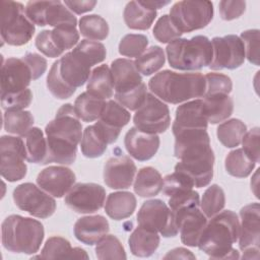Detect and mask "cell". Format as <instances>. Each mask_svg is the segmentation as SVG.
<instances>
[{
	"instance_id": "obj_1",
	"label": "cell",
	"mask_w": 260,
	"mask_h": 260,
	"mask_svg": "<svg viewBox=\"0 0 260 260\" xmlns=\"http://www.w3.org/2000/svg\"><path fill=\"white\" fill-rule=\"evenodd\" d=\"M174 155L180 161L175 171L189 176L196 188L209 185L213 177L214 153L206 130H192L175 137Z\"/></svg>"
},
{
	"instance_id": "obj_2",
	"label": "cell",
	"mask_w": 260,
	"mask_h": 260,
	"mask_svg": "<svg viewBox=\"0 0 260 260\" xmlns=\"http://www.w3.org/2000/svg\"><path fill=\"white\" fill-rule=\"evenodd\" d=\"M82 125L74 107L65 104L45 128L47 156L43 165L57 162L70 166L76 159L77 146L82 138Z\"/></svg>"
},
{
	"instance_id": "obj_3",
	"label": "cell",
	"mask_w": 260,
	"mask_h": 260,
	"mask_svg": "<svg viewBox=\"0 0 260 260\" xmlns=\"http://www.w3.org/2000/svg\"><path fill=\"white\" fill-rule=\"evenodd\" d=\"M240 220L232 210H224L206 223L197 247L210 259H238V250L233 245L239 239Z\"/></svg>"
},
{
	"instance_id": "obj_4",
	"label": "cell",
	"mask_w": 260,
	"mask_h": 260,
	"mask_svg": "<svg viewBox=\"0 0 260 260\" xmlns=\"http://www.w3.org/2000/svg\"><path fill=\"white\" fill-rule=\"evenodd\" d=\"M148 87L152 94L169 104L178 105L190 100L203 98L205 77L202 73H178L164 70L150 78Z\"/></svg>"
},
{
	"instance_id": "obj_5",
	"label": "cell",
	"mask_w": 260,
	"mask_h": 260,
	"mask_svg": "<svg viewBox=\"0 0 260 260\" xmlns=\"http://www.w3.org/2000/svg\"><path fill=\"white\" fill-rule=\"evenodd\" d=\"M1 234L2 245L6 250L30 255L39 251L45 237V230L37 219L12 214L3 220Z\"/></svg>"
},
{
	"instance_id": "obj_6",
	"label": "cell",
	"mask_w": 260,
	"mask_h": 260,
	"mask_svg": "<svg viewBox=\"0 0 260 260\" xmlns=\"http://www.w3.org/2000/svg\"><path fill=\"white\" fill-rule=\"evenodd\" d=\"M168 62L172 68L183 71L200 70L209 66L212 60L211 41L205 36H195L189 40L177 39L166 48Z\"/></svg>"
},
{
	"instance_id": "obj_7",
	"label": "cell",
	"mask_w": 260,
	"mask_h": 260,
	"mask_svg": "<svg viewBox=\"0 0 260 260\" xmlns=\"http://www.w3.org/2000/svg\"><path fill=\"white\" fill-rule=\"evenodd\" d=\"M35 24L27 18L22 3L14 1L1 2V40L2 44L22 46L27 44L34 34Z\"/></svg>"
},
{
	"instance_id": "obj_8",
	"label": "cell",
	"mask_w": 260,
	"mask_h": 260,
	"mask_svg": "<svg viewBox=\"0 0 260 260\" xmlns=\"http://www.w3.org/2000/svg\"><path fill=\"white\" fill-rule=\"evenodd\" d=\"M213 4L210 1H179L170 10V18L182 32L205 27L213 18Z\"/></svg>"
},
{
	"instance_id": "obj_9",
	"label": "cell",
	"mask_w": 260,
	"mask_h": 260,
	"mask_svg": "<svg viewBox=\"0 0 260 260\" xmlns=\"http://www.w3.org/2000/svg\"><path fill=\"white\" fill-rule=\"evenodd\" d=\"M139 226L159 233L165 238L176 237L179 233L174 213L160 199L146 200L137 213Z\"/></svg>"
},
{
	"instance_id": "obj_10",
	"label": "cell",
	"mask_w": 260,
	"mask_h": 260,
	"mask_svg": "<svg viewBox=\"0 0 260 260\" xmlns=\"http://www.w3.org/2000/svg\"><path fill=\"white\" fill-rule=\"evenodd\" d=\"M27 18L39 26H75L77 19L61 1H29L25 6Z\"/></svg>"
},
{
	"instance_id": "obj_11",
	"label": "cell",
	"mask_w": 260,
	"mask_h": 260,
	"mask_svg": "<svg viewBox=\"0 0 260 260\" xmlns=\"http://www.w3.org/2000/svg\"><path fill=\"white\" fill-rule=\"evenodd\" d=\"M0 173L8 182L23 179L27 172L25 142L17 136L3 135L0 139Z\"/></svg>"
},
{
	"instance_id": "obj_12",
	"label": "cell",
	"mask_w": 260,
	"mask_h": 260,
	"mask_svg": "<svg viewBox=\"0 0 260 260\" xmlns=\"http://www.w3.org/2000/svg\"><path fill=\"white\" fill-rule=\"evenodd\" d=\"M13 201L22 211L38 218H48L56 210L55 199L32 183H22L13 190Z\"/></svg>"
},
{
	"instance_id": "obj_13",
	"label": "cell",
	"mask_w": 260,
	"mask_h": 260,
	"mask_svg": "<svg viewBox=\"0 0 260 260\" xmlns=\"http://www.w3.org/2000/svg\"><path fill=\"white\" fill-rule=\"evenodd\" d=\"M133 123L143 132L164 133L171 125L169 107L154 94L147 92L145 101L135 112Z\"/></svg>"
},
{
	"instance_id": "obj_14",
	"label": "cell",
	"mask_w": 260,
	"mask_h": 260,
	"mask_svg": "<svg viewBox=\"0 0 260 260\" xmlns=\"http://www.w3.org/2000/svg\"><path fill=\"white\" fill-rule=\"evenodd\" d=\"M239 248L243 259H258L260 244V206L258 202L250 203L240 210Z\"/></svg>"
},
{
	"instance_id": "obj_15",
	"label": "cell",
	"mask_w": 260,
	"mask_h": 260,
	"mask_svg": "<svg viewBox=\"0 0 260 260\" xmlns=\"http://www.w3.org/2000/svg\"><path fill=\"white\" fill-rule=\"evenodd\" d=\"M211 45L213 54L208 66L210 69L234 70L244 64L245 48L240 37L236 35L215 37L211 40Z\"/></svg>"
},
{
	"instance_id": "obj_16",
	"label": "cell",
	"mask_w": 260,
	"mask_h": 260,
	"mask_svg": "<svg viewBox=\"0 0 260 260\" xmlns=\"http://www.w3.org/2000/svg\"><path fill=\"white\" fill-rule=\"evenodd\" d=\"M106 190L95 183H77L66 194L65 204L76 213H93L105 203Z\"/></svg>"
},
{
	"instance_id": "obj_17",
	"label": "cell",
	"mask_w": 260,
	"mask_h": 260,
	"mask_svg": "<svg viewBox=\"0 0 260 260\" xmlns=\"http://www.w3.org/2000/svg\"><path fill=\"white\" fill-rule=\"evenodd\" d=\"M31 80H34L31 70L22 57L2 60L1 95L23 91L28 88Z\"/></svg>"
},
{
	"instance_id": "obj_18",
	"label": "cell",
	"mask_w": 260,
	"mask_h": 260,
	"mask_svg": "<svg viewBox=\"0 0 260 260\" xmlns=\"http://www.w3.org/2000/svg\"><path fill=\"white\" fill-rule=\"evenodd\" d=\"M173 213L182 243L189 247H197L200 235L207 223V217L199 206L182 208Z\"/></svg>"
},
{
	"instance_id": "obj_19",
	"label": "cell",
	"mask_w": 260,
	"mask_h": 260,
	"mask_svg": "<svg viewBox=\"0 0 260 260\" xmlns=\"http://www.w3.org/2000/svg\"><path fill=\"white\" fill-rule=\"evenodd\" d=\"M75 180V174L69 168L50 166L39 173L37 184L51 196L61 198L74 186Z\"/></svg>"
},
{
	"instance_id": "obj_20",
	"label": "cell",
	"mask_w": 260,
	"mask_h": 260,
	"mask_svg": "<svg viewBox=\"0 0 260 260\" xmlns=\"http://www.w3.org/2000/svg\"><path fill=\"white\" fill-rule=\"evenodd\" d=\"M136 166L126 155L120 154L110 157L104 168V181L111 189H127L134 180Z\"/></svg>"
},
{
	"instance_id": "obj_21",
	"label": "cell",
	"mask_w": 260,
	"mask_h": 260,
	"mask_svg": "<svg viewBox=\"0 0 260 260\" xmlns=\"http://www.w3.org/2000/svg\"><path fill=\"white\" fill-rule=\"evenodd\" d=\"M131 115L129 111L118 102L110 100L95 125L102 130L109 144L117 141L121 129L130 122Z\"/></svg>"
},
{
	"instance_id": "obj_22",
	"label": "cell",
	"mask_w": 260,
	"mask_h": 260,
	"mask_svg": "<svg viewBox=\"0 0 260 260\" xmlns=\"http://www.w3.org/2000/svg\"><path fill=\"white\" fill-rule=\"evenodd\" d=\"M110 69L114 80L115 96L134 91L144 83L134 61L130 59H116L111 63Z\"/></svg>"
},
{
	"instance_id": "obj_23",
	"label": "cell",
	"mask_w": 260,
	"mask_h": 260,
	"mask_svg": "<svg viewBox=\"0 0 260 260\" xmlns=\"http://www.w3.org/2000/svg\"><path fill=\"white\" fill-rule=\"evenodd\" d=\"M208 121L204 111L203 100L188 101L176 110L175 120L172 125L173 134L188 129H207Z\"/></svg>"
},
{
	"instance_id": "obj_24",
	"label": "cell",
	"mask_w": 260,
	"mask_h": 260,
	"mask_svg": "<svg viewBox=\"0 0 260 260\" xmlns=\"http://www.w3.org/2000/svg\"><path fill=\"white\" fill-rule=\"evenodd\" d=\"M59 62L60 74L69 86L76 89L87 82L92 65L79 53L72 50L62 56Z\"/></svg>"
},
{
	"instance_id": "obj_25",
	"label": "cell",
	"mask_w": 260,
	"mask_h": 260,
	"mask_svg": "<svg viewBox=\"0 0 260 260\" xmlns=\"http://www.w3.org/2000/svg\"><path fill=\"white\" fill-rule=\"evenodd\" d=\"M159 137L157 134L143 132L136 127L130 128L124 138L126 150L133 158L145 161L154 156L159 147Z\"/></svg>"
},
{
	"instance_id": "obj_26",
	"label": "cell",
	"mask_w": 260,
	"mask_h": 260,
	"mask_svg": "<svg viewBox=\"0 0 260 260\" xmlns=\"http://www.w3.org/2000/svg\"><path fill=\"white\" fill-rule=\"evenodd\" d=\"M110 231L109 221L105 216L95 214L80 217L76 220L73 232L75 238L88 246L96 244Z\"/></svg>"
},
{
	"instance_id": "obj_27",
	"label": "cell",
	"mask_w": 260,
	"mask_h": 260,
	"mask_svg": "<svg viewBox=\"0 0 260 260\" xmlns=\"http://www.w3.org/2000/svg\"><path fill=\"white\" fill-rule=\"evenodd\" d=\"M136 203V197L133 193L127 191L114 192L107 197L105 211L112 219H125L134 213Z\"/></svg>"
},
{
	"instance_id": "obj_28",
	"label": "cell",
	"mask_w": 260,
	"mask_h": 260,
	"mask_svg": "<svg viewBox=\"0 0 260 260\" xmlns=\"http://www.w3.org/2000/svg\"><path fill=\"white\" fill-rule=\"evenodd\" d=\"M158 233L137 226L129 237L128 244L131 253L137 257L151 256L159 246Z\"/></svg>"
},
{
	"instance_id": "obj_29",
	"label": "cell",
	"mask_w": 260,
	"mask_h": 260,
	"mask_svg": "<svg viewBox=\"0 0 260 260\" xmlns=\"http://www.w3.org/2000/svg\"><path fill=\"white\" fill-rule=\"evenodd\" d=\"M204 111L208 123L218 124L225 121L234 111V102L229 94H210L203 96Z\"/></svg>"
},
{
	"instance_id": "obj_30",
	"label": "cell",
	"mask_w": 260,
	"mask_h": 260,
	"mask_svg": "<svg viewBox=\"0 0 260 260\" xmlns=\"http://www.w3.org/2000/svg\"><path fill=\"white\" fill-rule=\"evenodd\" d=\"M156 10L149 9L139 1H130L126 4L123 17L126 25L131 29L146 30L150 28L156 18Z\"/></svg>"
},
{
	"instance_id": "obj_31",
	"label": "cell",
	"mask_w": 260,
	"mask_h": 260,
	"mask_svg": "<svg viewBox=\"0 0 260 260\" xmlns=\"http://www.w3.org/2000/svg\"><path fill=\"white\" fill-rule=\"evenodd\" d=\"M164 179L159 172L152 167L141 168L134 181V192L142 197L149 198L157 195L162 190Z\"/></svg>"
},
{
	"instance_id": "obj_32",
	"label": "cell",
	"mask_w": 260,
	"mask_h": 260,
	"mask_svg": "<svg viewBox=\"0 0 260 260\" xmlns=\"http://www.w3.org/2000/svg\"><path fill=\"white\" fill-rule=\"evenodd\" d=\"M86 91L90 94L107 100L114 94V80L111 69L108 65L104 64L95 67L87 80Z\"/></svg>"
},
{
	"instance_id": "obj_33",
	"label": "cell",
	"mask_w": 260,
	"mask_h": 260,
	"mask_svg": "<svg viewBox=\"0 0 260 260\" xmlns=\"http://www.w3.org/2000/svg\"><path fill=\"white\" fill-rule=\"evenodd\" d=\"M108 144L104 133L95 124L89 125L83 130L80 149L85 157L96 158L102 156L107 150Z\"/></svg>"
},
{
	"instance_id": "obj_34",
	"label": "cell",
	"mask_w": 260,
	"mask_h": 260,
	"mask_svg": "<svg viewBox=\"0 0 260 260\" xmlns=\"http://www.w3.org/2000/svg\"><path fill=\"white\" fill-rule=\"evenodd\" d=\"M107 102L85 91L80 93L74 102V111L83 122H93L100 119Z\"/></svg>"
},
{
	"instance_id": "obj_35",
	"label": "cell",
	"mask_w": 260,
	"mask_h": 260,
	"mask_svg": "<svg viewBox=\"0 0 260 260\" xmlns=\"http://www.w3.org/2000/svg\"><path fill=\"white\" fill-rule=\"evenodd\" d=\"M34 116L29 111L7 110L3 115L4 130L10 134L24 137L32 128Z\"/></svg>"
},
{
	"instance_id": "obj_36",
	"label": "cell",
	"mask_w": 260,
	"mask_h": 260,
	"mask_svg": "<svg viewBox=\"0 0 260 260\" xmlns=\"http://www.w3.org/2000/svg\"><path fill=\"white\" fill-rule=\"evenodd\" d=\"M247 132L246 124L240 119H230L223 121L216 129L218 141L228 148H234L241 144L242 139Z\"/></svg>"
},
{
	"instance_id": "obj_37",
	"label": "cell",
	"mask_w": 260,
	"mask_h": 260,
	"mask_svg": "<svg viewBox=\"0 0 260 260\" xmlns=\"http://www.w3.org/2000/svg\"><path fill=\"white\" fill-rule=\"evenodd\" d=\"M24 138L26 160L31 164L43 165L47 156V139L44 136V132L38 127H32Z\"/></svg>"
},
{
	"instance_id": "obj_38",
	"label": "cell",
	"mask_w": 260,
	"mask_h": 260,
	"mask_svg": "<svg viewBox=\"0 0 260 260\" xmlns=\"http://www.w3.org/2000/svg\"><path fill=\"white\" fill-rule=\"evenodd\" d=\"M165 52L159 46L149 47L134 61L137 70L144 76L157 72L165 65Z\"/></svg>"
},
{
	"instance_id": "obj_39",
	"label": "cell",
	"mask_w": 260,
	"mask_h": 260,
	"mask_svg": "<svg viewBox=\"0 0 260 260\" xmlns=\"http://www.w3.org/2000/svg\"><path fill=\"white\" fill-rule=\"evenodd\" d=\"M256 164L248 157L242 148H237L228 153L224 159V168L233 177L246 178L255 169Z\"/></svg>"
},
{
	"instance_id": "obj_40",
	"label": "cell",
	"mask_w": 260,
	"mask_h": 260,
	"mask_svg": "<svg viewBox=\"0 0 260 260\" xmlns=\"http://www.w3.org/2000/svg\"><path fill=\"white\" fill-rule=\"evenodd\" d=\"M78 25L81 36L94 42L107 39L110 30L106 19L98 14L82 16L79 19Z\"/></svg>"
},
{
	"instance_id": "obj_41",
	"label": "cell",
	"mask_w": 260,
	"mask_h": 260,
	"mask_svg": "<svg viewBox=\"0 0 260 260\" xmlns=\"http://www.w3.org/2000/svg\"><path fill=\"white\" fill-rule=\"evenodd\" d=\"M225 205V195L221 187L216 184L209 186L203 193L200 207L201 211L208 218L219 213Z\"/></svg>"
},
{
	"instance_id": "obj_42",
	"label": "cell",
	"mask_w": 260,
	"mask_h": 260,
	"mask_svg": "<svg viewBox=\"0 0 260 260\" xmlns=\"http://www.w3.org/2000/svg\"><path fill=\"white\" fill-rule=\"evenodd\" d=\"M34 258H73V248L71 247V244L68 240L59 236H54L46 241L40 255Z\"/></svg>"
},
{
	"instance_id": "obj_43",
	"label": "cell",
	"mask_w": 260,
	"mask_h": 260,
	"mask_svg": "<svg viewBox=\"0 0 260 260\" xmlns=\"http://www.w3.org/2000/svg\"><path fill=\"white\" fill-rule=\"evenodd\" d=\"M47 87L49 91L59 100L69 99L75 92V88L69 86L60 74V62L59 59L55 61L50 68L47 76Z\"/></svg>"
},
{
	"instance_id": "obj_44",
	"label": "cell",
	"mask_w": 260,
	"mask_h": 260,
	"mask_svg": "<svg viewBox=\"0 0 260 260\" xmlns=\"http://www.w3.org/2000/svg\"><path fill=\"white\" fill-rule=\"evenodd\" d=\"M95 256L101 260L127 258L123 245L114 235H106L96 243Z\"/></svg>"
},
{
	"instance_id": "obj_45",
	"label": "cell",
	"mask_w": 260,
	"mask_h": 260,
	"mask_svg": "<svg viewBox=\"0 0 260 260\" xmlns=\"http://www.w3.org/2000/svg\"><path fill=\"white\" fill-rule=\"evenodd\" d=\"M148 38L140 34H128L119 43V53L129 58H138L147 49Z\"/></svg>"
},
{
	"instance_id": "obj_46",
	"label": "cell",
	"mask_w": 260,
	"mask_h": 260,
	"mask_svg": "<svg viewBox=\"0 0 260 260\" xmlns=\"http://www.w3.org/2000/svg\"><path fill=\"white\" fill-rule=\"evenodd\" d=\"M194 187L195 185L192 179L186 174L179 171H175L174 173L167 175L164 178L162 191H164V194L168 197L181 191L191 190Z\"/></svg>"
},
{
	"instance_id": "obj_47",
	"label": "cell",
	"mask_w": 260,
	"mask_h": 260,
	"mask_svg": "<svg viewBox=\"0 0 260 260\" xmlns=\"http://www.w3.org/2000/svg\"><path fill=\"white\" fill-rule=\"evenodd\" d=\"M73 50L88 60L92 66L103 62L107 56L106 47L102 43L89 40L80 41Z\"/></svg>"
},
{
	"instance_id": "obj_48",
	"label": "cell",
	"mask_w": 260,
	"mask_h": 260,
	"mask_svg": "<svg viewBox=\"0 0 260 260\" xmlns=\"http://www.w3.org/2000/svg\"><path fill=\"white\" fill-rule=\"evenodd\" d=\"M152 34L153 37L162 44H170L182 36V32L175 26L168 14H164L157 19Z\"/></svg>"
},
{
	"instance_id": "obj_49",
	"label": "cell",
	"mask_w": 260,
	"mask_h": 260,
	"mask_svg": "<svg viewBox=\"0 0 260 260\" xmlns=\"http://www.w3.org/2000/svg\"><path fill=\"white\" fill-rule=\"evenodd\" d=\"M204 77L206 82L204 95L219 94V93L230 94L232 92L233 82L230 76L222 73L210 72L204 75Z\"/></svg>"
},
{
	"instance_id": "obj_50",
	"label": "cell",
	"mask_w": 260,
	"mask_h": 260,
	"mask_svg": "<svg viewBox=\"0 0 260 260\" xmlns=\"http://www.w3.org/2000/svg\"><path fill=\"white\" fill-rule=\"evenodd\" d=\"M51 31L55 45L62 52L73 48L79 41V32L75 26L56 27Z\"/></svg>"
},
{
	"instance_id": "obj_51",
	"label": "cell",
	"mask_w": 260,
	"mask_h": 260,
	"mask_svg": "<svg viewBox=\"0 0 260 260\" xmlns=\"http://www.w3.org/2000/svg\"><path fill=\"white\" fill-rule=\"evenodd\" d=\"M259 29H247L241 34L245 48V57L253 65L259 66Z\"/></svg>"
},
{
	"instance_id": "obj_52",
	"label": "cell",
	"mask_w": 260,
	"mask_h": 260,
	"mask_svg": "<svg viewBox=\"0 0 260 260\" xmlns=\"http://www.w3.org/2000/svg\"><path fill=\"white\" fill-rule=\"evenodd\" d=\"M169 207L172 211H177L186 207H194L200 205L199 193L193 189L185 190L173 194L169 197Z\"/></svg>"
},
{
	"instance_id": "obj_53",
	"label": "cell",
	"mask_w": 260,
	"mask_h": 260,
	"mask_svg": "<svg viewBox=\"0 0 260 260\" xmlns=\"http://www.w3.org/2000/svg\"><path fill=\"white\" fill-rule=\"evenodd\" d=\"M32 101V92L29 88L17 92L1 95V106L4 111L23 110L27 108Z\"/></svg>"
},
{
	"instance_id": "obj_54",
	"label": "cell",
	"mask_w": 260,
	"mask_h": 260,
	"mask_svg": "<svg viewBox=\"0 0 260 260\" xmlns=\"http://www.w3.org/2000/svg\"><path fill=\"white\" fill-rule=\"evenodd\" d=\"M259 138V127H254L245 133L241 142L243 145L242 149L248 155V157L252 159L255 164H258L260 160Z\"/></svg>"
},
{
	"instance_id": "obj_55",
	"label": "cell",
	"mask_w": 260,
	"mask_h": 260,
	"mask_svg": "<svg viewBox=\"0 0 260 260\" xmlns=\"http://www.w3.org/2000/svg\"><path fill=\"white\" fill-rule=\"evenodd\" d=\"M35 44L37 49L47 57L57 58L63 54V52L60 51L55 45L52 39V31L49 29L42 30L37 36Z\"/></svg>"
},
{
	"instance_id": "obj_56",
	"label": "cell",
	"mask_w": 260,
	"mask_h": 260,
	"mask_svg": "<svg viewBox=\"0 0 260 260\" xmlns=\"http://www.w3.org/2000/svg\"><path fill=\"white\" fill-rule=\"evenodd\" d=\"M219 14L223 20L230 21L239 18L246 10L245 1H229L223 0L218 4Z\"/></svg>"
},
{
	"instance_id": "obj_57",
	"label": "cell",
	"mask_w": 260,
	"mask_h": 260,
	"mask_svg": "<svg viewBox=\"0 0 260 260\" xmlns=\"http://www.w3.org/2000/svg\"><path fill=\"white\" fill-rule=\"evenodd\" d=\"M22 59L29 66L34 80L40 78L47 70V60L37 53H26Z\"/></svg>"
},
{
	"instance_id": "obj_58",
	"label": "cell",
	"mask_w": 260,
	"mask_h": 260,
	"mask_svg": "<svg viewBox=\"0 0 260 260\" xmlns=\"http://www.w3.org/2000/svg\"><path fill=\"white\" fill-rule=\"evenodd\" d=\"M64 4L67 8L76 14H82L88 11H91L96 5V1L87 0V1H65Z\"/></svg>"
},
{
	"instance_id": "obj_59",
	"label": "cell",
	"mask_w": 260,
	"mask_h": 260,
	"mask_svg": "<svg viewBox=\"0 0 260 260\" xmlns=\"http://www.w3.org/2000/svg\"><path fill=\"white\" fill-rule=\"evenodd\" d=\"M196 259L195 255L186 248H175L169 251L165 256L164 259Z\"/></svg>"
},
{
	"instance_id": "obj_60",
	"label": "cell",
	"mask_w": 260,
	"mask_h": 260,
	"mask_svg": "<svg viewBox=\"0 0 260 260\" xmlns=\"http://www.w3.org/2000/svg\"><path fill=\"white\" fill-rule=\"evenodd\" d=\"M139 2L143 6L149 8V9H152V10L159 9V8L166 6L170 3V1H159V0H156V1H139Z\"/></svg>"
}]
</instances>
